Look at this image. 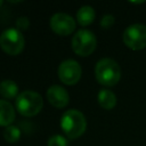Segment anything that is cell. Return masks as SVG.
<instances>
[{"label":"cell","instance_id":"6da1fadb","mask_svg":"<svg viewBox=\"0 0 146 146\" xmlns=\"http://www.w3.org/2000/svg\"><path fill=\"white\" fill-rule=\"evenodd\" d=\"M60 128L71 139L82 136L87 129V120L82 112L78 110H67L60 119Z\"/></svg>","mask_w":146,"mask_h":146},{"label":"cell","instance_id":"7a4b0ae2","mask_svg":"<svg viewBox=\"0 0 146 146\" xmlns=\"http://www.w3.org/2000/svg\"><path fill=\"white\" fill-rule=\"evenodd\" d=\"M95 76L100 84L113 87L121 79V68L114 59L102 58L95 66Z\"/></svg>","mask_w":146,"mask_h":146},{"label":"cell","instance_id":"3957f363","mask_svg":"<svg viewBox=\"0 0 146 146\" xmlns=\"http://www.w3.org/2000/svg\"><path fill=\"white\" fill-rule=\"evenodd\" d=\"M15 105L19 114L26 117H31L40 113L43 107V99L36 91L25 90L19 92V95L16 97Z\"/></svg>","mask_w":146,"mask_h":146},{"label":"cell","instance_id":"277c9868","mask_svg":"<svg viewBox=\"0 0 146 146\" xmlns=\"http://www.w3.org/2000/svg\"><path fill=\"white\" fill-rule=\"evenodd\" d=\"M25 46V39L21 31L15 27L5 30L0 35V48L8 55L16 56L21 54Z\"/></svg>","mask_w":146,"mask_h":146},{"label":"cell","instance_id":"5b68a950","mask_svg":"<svg viewBox=\"0 0 146 146\" xmlns=\"http://www.w3.org/2000/svg\"><path fill=\"white\" fill-rule=\"evenodd\" d=\"M71 44H72L73 51L76 55L86 57V56L91 55L94 50L96 49L97 39L91 31L81 29L73 35Z\"/></svg>","mask_w":146,"mask_h":146},{"label":"cell","instance_id":"8992f818","mask_svg":"<svg viewBox=\"0 0 146 146\" xmlns=\"http://www.w3.org/2000/svg\"><path fill=\"white\" fill-rule=\"evenodd\" d=\"M124 44L132 50H140L146 47V25L132 24L129 25L122 35Z\"/></svg>","mask_w":146,"mask_h":146},{"label":"cell","instance_id":"52a82bcc","mask_svg":"<svg viewBox=\"0 0 146 146\" xmlns=\"http://www.w3.org/2000/svg\"><path fill=\"white\" fill-rule=\"evenodd\" d=\"M82 74V68L80 64L74 59L63 60L58 66V78L67 86H72L79 82Z\"/></svg>","mask_w":146,"mask_h":146},{"label":"cell","instance_id":"ba28073f","mask_svg":"<svg viewBox=\"0 0 146 146\" xmlns=\"http://www.w3.org/2000/svg\"><path fill=\"white\" fill-rule=\"evenodd\" d=\"M50 27L58 35H68L75 30V21L68 14L57 13L50 18Z\"/></svg>","mask_w":146,"mask_h":146},{"label":"cell","instance_id":"9c48e42d","mask_svg":"<svg viewBox=\"0 0 146 146\" xmlns=\"http://www.w3.org/2000/svg\"><path fill=\"white\" fill-rule=\"evenodd\" d=\"M47 99L54 107L63 108L68 104L70 96L65 88L58 84H54L47 90Z\"/></svg>","mask_w":146,"mask_h":146},{"label":"cell","instance_id":"30bf717a","mask_svg":"<svg viewBox=\"0 0 146 146\" xmlns=\"http://www.w3.org/2000/svg\"><path fill=\"white\" fill-rule=\"evenodd\" d=\"M15 108L14 106L5 99H0V125L8 127L15 120Z\"/></svg>","mask_w":146,"mask_h":146},{"label":"cell","instance_id":"8fae6325","mask_svg":"<svg viewBox=\"0 0 146 146\" xmlns=\"http://www.w3.org/2000/svg\"><path fill=\"white\" fill-rule=\"evenodd\" d=\"M98 104L104 110H112L116 105V96L110 89H102L97 95Z\"/></svg>","mask_w":146,"mask_h":146},{"label":"cell","instance_id":"7c38bea8","mask_svg":"<svg viewBox=\"0 0 146 146\" xmlns=\"http://www.w3.org/2000/svg\"><path fill=\"white\" fill-rule=\"evenodd\" d=\"M96 13L91 6H82L76 13V21L81 26L90 25L95 19Z\"/></svg>","mask_w":146,"mask_h":146},{"label":"cell","instance_id":"4fadbf2b","mask_svg":"<svg viewBox=\"0 0 146 146\" xmlns=\"http://www.w3.org/2000/svg\"><path fill=\"white\" fill-rule=\"evenodd\" d=\"M0 95L6 99L18 96V86L13 80H3L0 82Z\"/></svg>","mask_w":146,"mask_h":146},{"label":"cell","instance_id":"5bb4252c","mask_svg":"<svg viewBox=\"0 0 146 146\" xmlns=\"http://www.w3.org/2000/svg\"><path fill=\"white\" fill-rule=\"evenodd\" d=\"M3 137L8 143H16L21 138V130L16 125H8L3 129Z\"/></svg>","mask_w":146,"mask_h":146},{"label":"cell","instance_id":"9a60e30c","mask_svg":"<svg viewBox=\"0 0 146 146\" xmlns=\"http://www.w3.org/2000/svg\"><path fill=\"white\" fill-rule=\"evenodd\" d=\"M68 140L62 135H52L48 139V146H67Z\"/></svg>","mask_w":146,"mask_h":146},{"label":"cell","instance_id":"2e32d148","mask_svg":"<svg viewBox=\"0 0 146 146\" xmlns=\"http://www.w3.org/2000/svg\"><path fill=\"white\" fill-rule=\"evenodd\" d=\"M114 22H115L114 16H113V15H110V14H106V15H104V16L102 17V19H100V26H102L103 29H110V27L114 24Z\"/></svg>","mask_w":146,"mask_h":146},{"label":"cell","instance_id":"e0dca14e","mask_svg":"<svg viewBox=\"0 0 146 146\" xmlns=\"http://www.w3.org/2000/svg\"><path fill=\"white\" fill-rule=\"evenodd\" d=\"M29 26H30V21H29L27 17L22 16V17L17 18V21H16V29H17L18 31L22 32L23 30H27Z\"/></svg>","mask_w":146,"mask_h":146},{"label":"cell","instance_id":"ac0fdd59","mask_svg":"<svg viewBox=\"0 0 146 146\" xmlns=\"http://www.w3.org/2000/svg\"><path fill=\"white\" fill-rule=\"evenodd\" d=\"M1 6H2V1L0 0V7H1Z\"/></svg>","mask_w":146,"mask_h":146}]
</instances>
